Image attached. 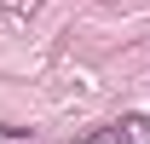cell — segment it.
Returning a JSON list of instances; mask_svg holds the SVG:
<instances>
[{"label": "cell", "instance_id": "cell-1", "mask_svg": "<svg viewBox=\"0 0 150 144\" xmlns=\"http://www.w3.org/2000/svg\"><path fill=\"white\" fill-rule=\"evenodd\" d=\"M98 144H127V133H121V127H115V133H104V138Z\"/></svg>", "mask_w": 150, "mask_h": 144}]
</instances>
